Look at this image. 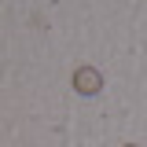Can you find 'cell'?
Wrapping results in <instances>:
<instances>
[{"instance_id": "2", "label": "cell", "mask_w": 147, "mask_h": 147, "mask_svg": "<svg viewBox=\"0 0 147 147\" xmlns=\"http://www.w3.org/2000/svg\"><path fill=\"white\" fill-rule=\"evenodd\" d=\"M129 147H136V144H129Z\"/></svg>"}, {"instance_id": "1", "label": "cell", "mask_w": 147, "mask_h": 147, "mask_svg": "<svg viewBox=\"0 0 147 147\" xmlns=\"http://www.w3.org/2000/svg\"><path fill=\"white\" fill-rule=\"evenodd\" d=\"M99 85H103V77H99V70H92V66H81V70L74 74V88L81 92V96L99 92Z\"/></svg>"}]
</instances>
